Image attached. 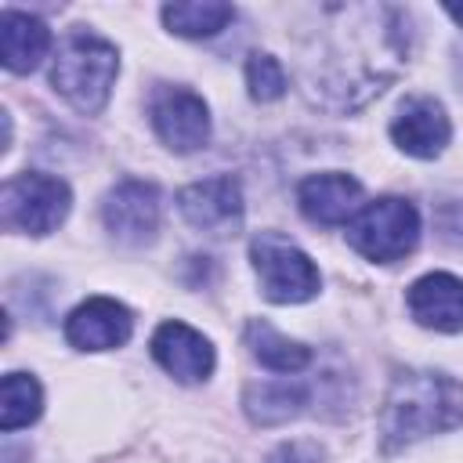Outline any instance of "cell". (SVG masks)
I'll use <instances>...</instances> for the list:
<instances>
[{"mask_svg":"<svg viewBox=\"0 0 463 463\" xmlns=\"http://www.w3.org/2000/svg\"><path fill=\"white\" fill-rule=\"evenodd\" d=\"M459 423H463V383L434 369L398 373L380 405V438L387 452L452 430Z\"/></svg>","mask_w":463,"mask_h":463,"instance_id":"1","label":"cell"},{"mask_svg":"<svg viewBox=\"0 0 463 463\" xmlns=\"http://www.w3.org/2000/svg\"><path fill=\"white\" fill-rule=\"evenodd\" d=\"M116 72H119L116 47L109 40L87 33V29H76L61 40V47L54 54L51 83L76 112L94 116L105 109L112 83H116Z\"/></svg>","mask_w":463,"mask_h":463,"instance_id":"2","label":"cell"},{"mask_svg":"<svg viewBox=\"0 0 463 463\" xmlns=\"http://www.w3.org/2000/svg\"><path fill=\"white\" fill-rule=\"evenodd\" d=\"M72 192L61 177L51 174H14L0 188V221L7 232H25V235H51L65 213H69Z\"/></svg>","mask_w":463,"mask_h":463,"instance_id":"3","label":"cell"},{"mask_svg":"<svg viewBox=\"0 0 463 463\" xmlns=\"http://www.w3.org/2000/svg\"><path fill=\"white\" fill-rule=\"evenodd\" d=\"M416 239H420V213L409 199H398V195H383L362 206L347 224V242L365 260H376V264L402 260L405 253H412Z\"/></svg>","mask_w":463,"mask_h":463,"instance_id":"4","label":"cell"},{"mask_svg":"<svg viewBox=\"0 0 463 463\" xmlns=\"http://www.w3.org/2000/svg\"><path fill=\"white\" fill-rule=\"evenodd\" d=\"M250 260L260 279V293L271 304H304L318 293L322 279L311 257L275 232H260L250 242Z\"/></svg>","mask_w":463,"mask_h":463,"instance_id":"5","label":"cell"},{"mask_svg":"<svg viewBox=\"0 0 463 463\" xmlns=\"http://www.w3.org/2000/svg\"><path fill=\"white\" fill-rule=\"evenodd\" d=\"M159 141L174 152H195L210 137V109L188 87H163L148 105Z\"/></svg>","mask_w":463,"mask_h":463,"instance_id":"6","label":"cell"},{"mask_svg":"<svg viewBox=\"0 0 463 463\" xmlns=\"http://www.w3.org/2000/svg\"><path fill=\"white\" fill-rule=\"evenodd\" d=\"M101 221L123 246H145L159 232V188L148 181H119L105 203Z\"/></svg>","mask_w":463,"mask_h":463,"instance_id":"7","label":"cell"},{"mask_svg":"<svg viewBox=\"0 0 463 463\" xmlns=\"http://www.w3.org/2000/svg\"><path fill=\"white\" fill-rule=\"evenodd\" d=\"M177 210L192 228L210 232V235H224L242 217V188L232 174L203 177V181L177 192Z\"/></svg>","mask_w":463,"mask_h":463,"instance_id":"8","label":"cell"},{"mask_svg":"<svg viewBox=\"0 0 463 463\" xmlns=\"http://www.w3.org/2000/svg\"><path fill=\"white\" fill-rule=\"evenodd\" d=\"M452 137V123L441 109V101L427 98V94H416V98H405L398 116L391 119V141L405 152V156H416V159H434L445 152Z\"/></svg>","mask_w":463,"mask_h":463,"instance_id":"9","label":"cell"},{"mask_svg":"<svg viewBox=\"0 0 463 463\" xmlns=\"http://www.w3.org/2000/svg\"><path fill=\"white\" fill-rule=\"evenodd\" d=\"M134 318L112 297H90L65 318V340L80 351H112L130 340Z\"/></svg>","mask_w":463,"mask_h":463,"instance_id":"10","label":"cell"},{"mask_svg":"<svg viewBox=\"0 0 463 463\" xmlns=\"http://www.w3.org/2000/svg\"><path fill=\"white\" fill-rule=\"evenodd\" d=\"M152 358L181 383H199V380H206L213 373L210 340L199 329H192V326H184L177 318L163 322L152 333Z\"/></svg>","mask_w":463,"mask_h":463,"instance_id":"11","label":"cell"},{"mask_svg":"<svg viewBox=\"0 0 463 463\" xmlns=\"http://www.w3.org/2000/svg\"><path fill=\"white\" fill-rule=\"evenodd\" d=\"M409 315L438 333L463 329V279L449 271H430L409 286Z\"/></svg>","mask_w":463,"mask_h":463,"instance_id":"12","label":"cell"},{"mask_svg":"<svg viewBox=\"0 0 463 463\" xmlns=\"http://www.w3.org/2000/svg\"><path fill=\"white\" fill-rule=\"evenodd\" d=\"M297 203L304 210L307 221L315 224H344L358 203H362V184L351 177V174H340V170H326V174H311L297 184Z\"/></svg>","mask_w":463,"mask_h":463,"instance_id":"13","label":"cell"},{"mask_svg":"<svg viewBox=\"0 0 463 463\" xmlns=\"http://www.w3.org/2000/svg\"><path fill=\"white\" fill-rule=\"evenodd\" d=\"M51 51V29L14 7H4L0 14V58L7 72H33L43 54Z\"/></svg>","mask_w":463,"mask_h":463,"instance_id":"14","label":"cell"},{"mask_svg":"<svg viewBox=\"0 0 463 463\" xmlns=\"http://www.w3.org/2000/svg\"><path fill=\"white\" fill-rule=\"evenodd\" d=\"M246 416L260 427H275V423H286L293 416L304 412L307 405V387L297 383V380H268V383H250L246 387Z\"/></svg>","mask_w":463,"mask_h":463,"instance_id":"15","label":"cell"},{"mask_svg":"<svg viewBox=\"0 0 463 463\" xmlns=\"http://www.w3.org/2000/svg\"><path fill=\"white\" fill-rule=\"evenodd\" d=\"M242 336H246L250 354H253L264 369H271V373H300V369L311 365V351H307L300 340L282 336V333H279L271 322H264V318H250Z\"/></svg>","mask_w":463,"mask_h":463,"instance_id":"16","label":"cell"},{"mask_svg":"<svg viewBox=\"0 0 463 463\" xmlns=\"http://www.w3.org/2000/svg\"><path fill=\"white\" fill-rule=\"evenodd\" d=\"M235 18L232 4H217V0H195V4H166L163 7V25L177 36H188V40H203V36H213L221 33L228 22Z\"/></svg>","mask_w":463,"mask_h":463,"instance_id":"17","label":"cell"},{"mask_svg":"<svg viewBox=\"0 0 463 463\" xmlns=\"http://www.w3.org/2000/svg\"><path fill=\"white\" fill-rule=\"evenodd\" d=\"M43 412V391L29 373H7L0 387V427L11 434Z\"/></svg>","mask_w":463,"mask_h":463,"instance_id":"18","label":"cell"},{"mask_svg":"<svg viewBox=\"0 0 463 463\" xmlns=\"http://www.w3.org/2000/svg\"><path fill=\"white\" fill-rule=\"evenodd\" d=\"M246 87H250V98L253 101H275V98H282L286 94V72H282L279 58L275 54H264V51L250 54V61H246Z\"/></svg>","mask_w":463,"mask_h":463,"instance_id":"19","label":"cell"},{"mask_svg":"<svg viewBox=\"0 0 463 463\" xmlns=\"http://www.w3.org/2000/svg\"><path fill=\"white\" fill-rule=\"evenodd\" d=\"M264 463H318V449L311 441H282L264 456Z\"/></svg>","mask_w":463,"mask_h":463,"instance_id":"20","label":"cell"},{"mask_svg":"<svg viewBox=\"0 0 463 463\" xmlns=\"http://www.w3.org/2000/svg\"><path fill=\"white\" fill-rule=\"evenodd\" d=\"M445 11H449V14H452L459 25H463V4H445Z\"/></svg>","mask_w":463,"mask_h":463,"instance_id":"21","label":"cell"}]
</instances>
